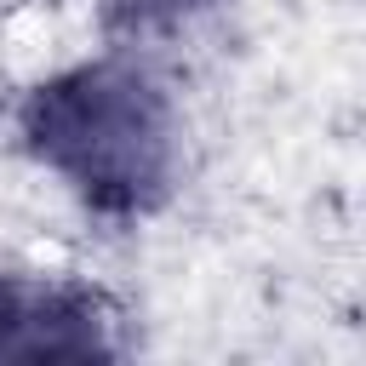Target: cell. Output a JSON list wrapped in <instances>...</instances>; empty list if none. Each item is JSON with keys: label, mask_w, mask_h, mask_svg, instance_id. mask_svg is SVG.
<instances>
[{"label": "cell", "mask_w": 366, "mask_h": 366, "mask_svg": "<svg viewBox=\"0 0 366 366\" xmlns=\"http://www.w3.org/2000/svg\"><path fill=\"white\" fill-rule=\"evenodd\" d=\"M114 349V309L97 286L0 269V360H103Z\"/></svg>", "instance_id": "2"}, {"label": "cell", "mask_w": 366, "mask_h": 366, "mask_svg": "<svg viewBox=\"0 0 366 366\" xmlns=\"http://www.w3.org/2000/svg\"><path fill=\"white\" fill-rule=\"evenodd\" d=\"M17 143L97 217L160 212L183 154L172 92L132 57H92L29 86Z\"/></svg>", "instance_id": "1"}, {"label": "cell", "mask_w": 366, "mask_h": 366, "mask_svg": "<svg viewBox=\"0 0 366 366\" xmlns=\"http://www.w3.org/2000/svg\"><path fill=\"white\" fill-rule=\"evenodd\" d=\"M212 11V0H103V29L120 40H160Z\"/></svg>", "instance_id": "3"}]
</instances>
